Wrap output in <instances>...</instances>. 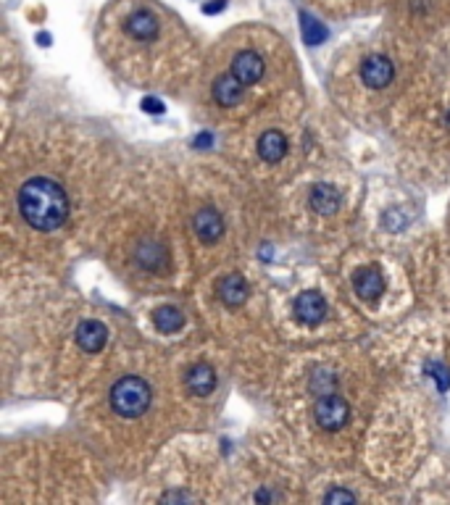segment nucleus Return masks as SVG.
Here are the masks:
<instances>
[{
  "mask_svg": "<svg viewBox=\"0 0 450 505\" xmlns=\"http://www.w3.org/2000/svg\"><path fill=\"white\" fill-rule=\"evenodd\" d=\"M21 216L40 232H53L64 224L69 213V200L61 185H55L48 176H35L21 185L19 192Z\"/></svg>",
  "mask_w": 450,
  "mask_h": 505,
  "instance_id": "1",
  "label": "nucleus"
},
{
  "mask_svg": "<svg viewBox=\"0 0 450 505\" xmlns=\"http://www.w3.org/2000/svg\"><path fill=\"white\" fill-rule=\"evenodd\" d=\"M111 405L124 419H137L150 405V387L140 376H124L111 387Z\"/></svg>",
  "mask_w": 450,
  "mask_h": 505,
  "instance_id": "2",
  "label": "nucleus"
},
{
  "mask_svg": "<svg viewBox=\"0 0 450 505\" xmlns=\"http://www.w3.org/2000/svg\"><path fill=\"white\" fill-rule=\"evenodd\" d=\"M316 421L321 429L334 432L348 421V403L337 395H327L316 403Z\"/></svg>",
  "mask_w": 450,
  "mask_h": 505,
  "instance_id": "3",
  "label": "nucleus"
},
{
  "mask_svg": "<svg viewBox=\"0 0 450 505\" xmlns=\"http://www.w3.org/2000/svg\"><path fill=\"white\" fill-rule=\"evenodd\" d=\"M393 77H395V68L390 64V58H384V55H371V58L363 61V66H361V80L371 90L387 87L393 82Z\"/></svg>",
  "mask_w": 450,
  "mask_h": 505,
  "instance_id": "4",
  "label": "nucleus"
},
{
  "mask_svg": "<svg viewBox=\"0 0 450 505\" xmlns=\"http://www.w3.org/2000/svg\"><path fill=\"white\" fill-rule=\"evenodd\" d=\"M264 58L258 53H253V50H242V53L235 55V61H232V74L237 77L245 87L248 84H255V82L264 77Z\"/></svg>",
  "mask_w": 450,
  "mask_h": 505,
  "instance_id": "5",
  "label": "nucleus"
},
{
  "mask_svg": "<svg viewBox=\"0 0 450 505\" xmlns=\"http://www.w3.org/2000/svg\"><path fill=\"white\" fill-rule=\"evenodd\" d=\"M295 316L308 324V327H316L318 321L327 316V303L318 293H303L295 300Z\"/></svg>",
  "mask_w": 450,
  "mask_h": 505,
  "instance_id": "6",
  "label": "nucleus"
},
{
  "mask_svg": "<svg viewBox=\"0 0 450 505\" xmlns=\"http://www.w3.org/2000/svg\"><path fill=\"white\" fill-rule=\"evenodd\" d=\"M192 229H195V235H198L203 242H216V239L222 237V232H224V221H222L219 211L203 208V211L195 213Z\"/></svg>",
  "mask_w": 450,
  "mask_h": 505,
  "instance_id": "7",
  "label": "nucleus"
},
{
  "mask_svg": "<svg viewBox=\"0 0 450 505\" xmlns=\"http://www.w3.org/2000/svg\"><path fill=\"white\" fill-rule=\"evenodd\" d=\"M77 342H80L82 350L87 353H98L103 350L108 342V329L100 324V321H84L77 327Z\"/></svg>",
  "mask_w": 450,
  "mask_h": 505,
  "instance_id": "8",
  "label": "nucleus"
},
{
  "mask_svg": "<svg viewBox=\"0 0 450 505\" xmlns=\"http://www.w3.org/2000/svg\"><path fill=\"white\" fill-rule=\"evenodd\" d=\"M242 93H245V84L229 71L224 77H219L216 84H213V98L222 103V106H237L242 100Z\"/></svg>",
  "mask_w": 450,
  "mask_h": 505,
  "instance_id": "9",
  "label": "nucleus"
},
{
  "mask_svg": "<svg viewBox=\"0 0 450 505\" xmlns=\"http://www.w3.org/2000/svg\"><path fill=\"white\" fill-rule=\"evenodd\" d=\"M285 153H287V140H285V134L277 132V129H269L258 137V156L269 163H277V160L285 158Z\"/></svg>",
  "mask_w": 450,
  "mask_h": 505,
  "instance_id": "10",
  "label": "nucleus"
},
{
  "mask_svg": "<svg viewBox=\"0 0 450 505\" xmlns=\"http://www.w3.org/2000/svg\"><path fill=\"white\" fill-rule=\"evenodd\" d=\"M187 387H190V392H192V395L206 398V395H211L213 387H216V374H213L211 366L198 363V366H192L190 374H187Z\"/></svg>",
  "mask_w": 450,
  "mask_h": 505,
  "instance_id": "11",
  "label": "nucleus"
},
{
  "mask_svg": "<svg viewBox=\"0 0 450 505\" xmlns=\"http://www.w3.org/2000/svg\"><path fill=\"white\" fill-rule=\"evenodd\" d=\"M127 32L132 35L134 40L147 42L159 35V21H156V16L147 14V11H134V14L127 19Z\"/></svg>",
  "mask_w": 450,
  "mask_h": 505,
  "instance_id": "12",
  "label": "nucleus"
},
{
  "mask_svg": "<svg viewBox=\"0 0 450 505\" xmlns=\"http://www.w3.org/2000/svg\"><path fill=\"white\" fill-rule=\"evenodd\" d=\"M219 297L224 300L226 306H242L248 300V284L240 274H229L219 282Z\"/></svg>",
  "mask_w": 450,
  "mask_h": 505,
  "instance_id": "13",
  "label": "nucleus"
},
{
  "mask_svg": "<svg viewBox=\"0 0 450 505\" xmlns=\"http://www.w3.org/2000/svg\"><path fill=\"white\" fill-rule=\"evenodd\" d=\"M356 293L363 297V300H377L384 290V279L379 271H374V268H363V271H358L356 274Z\"/></svg>",
  "mask_w": 450,
  "mask_h": 505,
  "instance_id": "14",
  "label": "nucleus"
},
{
  "mask_svg": "<svg viewBox=\"0 0 450 505\" xmlns=\"http://www.w3.org/2000/svg\"><path fill=\"white\" fill-rule=\"evenodd\" d=\"M311 205L318 213H334L340 205V192L332 185H316L311 192Z\"/></svg>",
  "mask_w": 450,
  "mask_h": 505,
  "instance_id": "15",
  "label": "nucleus"
},
{
  "mask_svg": "<svg viewBox=\"0 0 450 505\" xmlns=\"http://www.w3.org/2000/svg\"><path fill=\"white\" fill-rule=\"evenodd\" d=\"M153 321H156V327H159L163 334H172V332H179V329H182L185 316H182V311H179V308L163 306L153 313Z\"/></svg>",
  "mask_w": 450,
  "mask_h": 505,
  "instance_id": "16",
  "label": "nucleus"
},
{
  "mask_svg": "<svg viewBox=\"0 0 450 505\" xmlns=\"http://www.w3.org/2000/svg\"><path fill=\"white\" fill-rule=\"evenodd\" d=\"M300 19H303V21H300V27H303V37H305L308 45H318V42L327 40V29L321 27L316 19H311L308 14H303Z\"/></svg>",
  "mask_w": 450,
  "mask_h": 505,
  "instance_id": "17",
  "label": "nucleus"
},
{
  "mask_svg": "<svg viewBox=\"0 0 450 505\" xmlns=\"http://www.w3.org/2000/svg\"><path fill=\"white\" fill-rule=\"evenodd\" d=\"M324 503H356V495L353 492H345V490H332L327 497H324Z\"/></svg>",
  "mask_w": 450,
  "mask_h": 505,
  "instance_id": "18",
  "label": "nucleus"
},
{
  "mask_svg": "<svg viewBox=\"0 0 450 505\" xmlns=\"http://www.w3.org/2000/svg\"><path fill=\"white\" fill-rule=\"evenodd\" d=\"M143 108H145V111H153V113H161V111H163V106H161L159 100H145Z\"/></svg>",
  "mask_w": 450,
  "mask_h": 505,
  "instance_id": "19",
  "label": "nucleus"
},
{
  "mask_svg": "<svg viewBox=\"0 0 450 505\" xmlns=\"http://www.w3.org/2000/svg\"><path fill=\"white\" fill-rule=\"evenodd\" d=\"M226 6V0H219V3H208V6H206V8H203V11H206V14H216V11H222V8H224Z\"/></svg>",
  "mask_w": 450,
  "mask_h": 505,
  "instance_id": "20",
  "label": "nucleus"
},
{
  "mask_svg": "<svg viewBox=\"0 0 450 505\" xmlns=\"http://www.w3.org/2000/svg\"><path fill=\"white\" fill-rule=\"evenodd\" d=\"M172 500H190V495H163V503H172Z\"/></svg>",
  "mask_w": 450,
  "mask_h": 505,
  "instance_id": "21",
  "label": "nucleus"
}]
</instances>
